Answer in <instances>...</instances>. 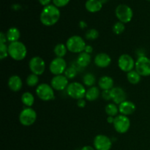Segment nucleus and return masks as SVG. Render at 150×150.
Wrapping results in <instances>:
<instances>
[{
	"mask_svg": "<svg viewBox=\"0 0 150 150\" xmlns=\"http://www.w3.org/2000/svg\"><path fill=\"white\" fill-rule=\"evenodd\" d=\"M60 10L54 4H49L44 7L40 16L41 23L46 26L55 25L60 18Z\"/></svg>",
	"mask_w": 150,
	"mask_h": 150,
	"instance_id": "f257e3e1",
	"label": "nucleus"
},
{
	"mask_svg": "<svg viewBox=\"0 0 150 150\" xmlns=\"http://www.w3.org/2000/svg\"><path fill=\"white\" fill-rule=\"evenodd\" d=\"M9 57L16 61H21L27 55V48L26 45L20 41L10 42L8 45Z\"/></svg>",
	"mask_w": 150,
	"mask_h": 150,
	"instance_id": "f03ea898",
	"label": "nucleus"
},
{
	"mask_svg": "<svg viewBox=\"0 0 150 150\" xmlns=\"http://www.w3.org/2000/svg\"><path fill=\"white\" fill-rule=\"evenodd\" d=\"M65 45L67 50L71 53L81 54L84 51L86 44L81 37L79 35H73L67 39Z\"/></svg>",
	"mask_w": 150,
	"mask_h": 150,
	"instance_id": "7ed1b4c3",
	"label": "nucleus"
},
{
	"mask_svg": "<svg viewBox=\"0 0 150 150\" xmlns=\"http://www.w3.org/2000/svg\"><path fill=\"white\" fill-rule=\"evenodd\" d=\"M115 15L119 21L127 23L131 21L133 17V11L131 7L127 4H119L115 10Z\"/></svg>",
	"mask_w": 150,
	"mask_h": 150,
	"instance_id": "20e7f679",
	"label": "nucleus"
},
{
	"mask_svg": "<svg viewBox=\"0 0 150 150\" xmlns=\"http://www.w3.org/2000/svg\"><path fill=\"white\" fill-rule=\"evenodd\" d=\"M36 95L41 100L50 101L55 98L54 89L52 86L47 83H41L36 88Z\"/></svg>",
	"mask_w": 150,
	"mask_h": 150,
	"instance_id": "39448f33",
	"label": "nucleus"
},
{
	"mask_svg": "<svg viewBox=\"0 0 150 150\" xmlns=\"http://www.w3.org/2000/svg\"><path fill=\"white\" fill-rule=\"evenodd\" d=\"M86 92L84 86L79 82H72L67 88V95L73 99L79 100L85 98Z\"/></svg>",
	"mask_w": 150,
	"mask_h": 150,
	"instance_id": "423d86ee",
	"label": "nucleus"
},
{
	"mask_svg": "<svg viewBox=\"0 0 150 150\" xmlns=\"http://www.w3.org/2000/svg\"><path fill=\"white\" fill-rule=\"evenodd\" d=\"M37 113L31 107L25 108L19 114V122L23 126H31L36 122Z\"/></svg>",
	"mask_w": 150,
	"mask_h": 150,
	"instance_id": "0eeeda50",
	"label": "nucleus"
},
{
	"mask_svg": "<svg viewBox=\"0 0 150 150\" xmlns=\"http://www.w3.org/2000/svg\"><path fill=\"white\" fill-rule=\"evenodd\" d=\"M116 131L121 134L127 133L130 127V120L127 116L117 115L114 117V122L113 123Z\"/></svg>",
	"mask_w": 150,
	"mask_h": 150,
	"instance_id": "6e6552de",
	"label": "nucleus"
},
{
	"mask_svg": "<svg viewBox=\"0 0 150 150\" xmlns=\"http://www.w3.org/2000/svg\"><path fill=\"white\" fill-rule=\"evenodd\" d=\"M29 67L31 72L37 76H41L45 70V62L40 57H33L29 62Z\"/></svg>",
	"mask_w": 150,
	"mask_h": 150,
	"instance_id": "1a4fd4ad",
	"label": "nucleus"
},
{
	"mask_svg": "<svg viewBox=\"0 0 150 150\" xmlns=\"http://www.w3.org/2000/svg\"><path fill=\"white\" fill-rule=\"evenodd\" d=\"M135 69L141 76L147 77L150 76V59L147 57H140L136 61Z\"/></svg>",
	"mask_w": 150,
	"mask_h": 150,
	"instance_id": "9d476101",
	"label": "nucleus"
},
{
	"mask_svg": "<svg viewBox=\"0 0 150 150\" xmlns=\"http://www.w3.org/2000/svg\"><path fill=\"white\" fill-rule=\"evenodd\" d=\"M67 62L64 58L56 57L49 64V70L54 76L63 75L67 69Z\"/></svg>",
	"mask_w": 150,
	"mask_h": 150,
	"instance_id": "9b49d317",
	"label": "nucleus"
},
{
	"mask_svg": "<svg viewBox=\"0 0 150 150\" xmlns=\"http://www.w3.org/2000/svg\"><path fill=\"white\" fill-rule=\"evenodd\" d=\"M136 62L129 54H122L118 59V67L120 70L125 73H129L134 69Z\"/></svg>",
	"mask_w": 150,
	"mask_h": 150,
	"instance_id": "f8f14e48",
	"label": "nucleus"
},
{
	"mask_svg": "<svg viewBox=\"0 0 150 150\" xmlns=\"http://www.w3.org/2000/svg\"><path fill=\"white\" fill-rule=\"evenodd\" d=\"M93 144L96 150H110L112 147V142L111 139L103 134L95 136Z\"/></svg>",
	"mask_w": 150,
	"mask_h": 150,
	"instance_id": "ddd939ff",
	"label": "nucleus"
},
{
	"mask_svg": "<svg viewBox=\"0 0 150 150\" xmlns=\"http://www.w3.org/2000/svg\"><path fill=\"white\" fill-rule=\"evenodd\" d=\"M69 79L64 75L54 76L51 81V86L54 90L62 91L67 89L69 85Z\"/></svg>",
	"mask_w": 150,
	"mask_h": 150,
	"instance_id": "4468645a",
	"label": "nucleus"
},
{
	"mask_svg": "<svg viewBox=\"0 0 150 150\" xmlns=\"http://www.w3.org/2000/svg\"><path fill=\"white\" fill-rule=\"evenodd\" d=\"M111 100L114 103L120 105L126 100L127 95L126 92L121 87H114L111 89Z\"/></svg>",
	"mask_w": 150,
	"mask_h": 150,
	"instance_id": "2eb2a0df",
	"label": "nucleus"
},
{
	"mask_svg": "<svg viewBox=\"0 0 150 150\" xmlns=\"http://www.w3.org/2000/svg\"><path fill=\"white\" fill-rule=\"evenodd\" d=\"M94 62L97 67H100V68H105L111 64V58L108 54L105 53H100L95 56Z\"/></svg>",
	"mask_w": 150,
	"mask_h": 150,
	"instance_id": "dca6fc26",
	"label": "nucleus"
},
{
	"mask_svg": "<svg viewBox=\"0 0 150 150\" xmlns=\"http://www.w3.org/2000/svg\"><path fill=\"white\" fill-rule=\"evenodd\" d=\"M119 111H120V114L127 117L135 112L136 105L131 101L125 100L119 105Z\"/></svg>",
	"mask_w": 150,
	"mask_h": 150,
	"instance_id": "f3484780",
	"label": "nucleus"
},
{
	"mask_svg": "<svg viewBox=\"0 0 150 150\" xmlns=\"http://www.w3.org/2000/svg\"><path fill=\"white\" fill-rule=\"evenodd\" d=\"M7 84H8L9 88L11 91L18 92L21 89L22 86H23V82H22L20 76H17V75H13L9 78Z\"/></svg>",
	"mask_w": 150,
	"mask_h": 150,
	"instance_id": "a211bd4d",
	"label": "nucleus"
},
{
	"mask_svg": "<svg viewBox=\"0 0 150 150\" xmlns=\"http://www.w3.org/2000/svg\"><path fill=\"white\" fill-rule=\"evenodd\" d=\"M114 79L108 76H103L100 78L98 81V85L100 89L103 90H111L114 88Z\"/></svg>",
	"mask_w": 150,
	"mask_h": 150,
	"instance_id": "6ab92c4d",
	"label": "nucleus"
},
{
	"mask_svg": "<svg viewBox=\"0 0 150 150\" xmlns=\"http://www.w3.org/2000/svg\"><path fill=\"white\" fill-rule=\"evenodd\" d=\"M103 4L100 0H87L85 3V7L89 13H95L100 11Z\"/></svg>",
	"mask_w": 150,
	"mask_h": 150,
	"instance_id": "aec40b11",
	"label": "nucleus"
},
{
	"mask_svg": "<svg viewBox=\"0 0 150 150\" xmlns=\"http://www.w3.org/2000/svg\"><path fill=\"white\" fill-rule=\"evenodd\" d=\"M91 61H92V57H91L90 54L83 51L78 56L77 59H76V64L81 68H84L89 65Z\"/></svg>",
	"mask_w": 150,
	"mask_h": 150,
	"instance_id": "412c9836",
	"label": "nucleus"
},
{
	"mask_svg": "<svg viewBox=\"0 0 150 150\" xmlns=\"http://www.w3.org/2000/svg\"><path fill=\"white\" fill-rule=\"evenodd\" d=\"M100 91L99 88L93 86L89 87L86 90V95H85V98L88 101L92 102V101H95L96 100H98V98L100 97Z\"/></svg>",
	"mask_w": 150,
	"mask_h": 150,
	"instance_id": "4be33fe9",
	"label": "nucleus"
},
{
	"mask_svg": "<svg viewBox=\"0 0 150 150\" xmlns=\"http://www.w3.org/2000/svg\"><path fill=\"white\" fill-rule=\"evenodd\" d=\"M6 36H7V41H9L10 42H16V41H18L21 37L20 31L16 27H10L7 31Z\"/></svg>",
	"mask_w": 150,
	"mask_h": 150,
	"instance_id": "5701e85b",
	"label": "nucleus"
},
{
	"mask_svg": "<svg viewBox=\"0 0 150 150\" xmlns=\"http://www.w3.org/2000/svg\"><path fill=\"white\" fill-rule=\"evenodd\" d=\"M21 102L27 107H32L35 103V97L31 92H26L21 95Z\"/></svg>",
	"mask_w": 150,
	"mask_h": 150,
	"instance_id": "b1692460",
	"label": "nucleus"
},
{
	"mask_svg": "<svg viewBox=\"0 0 150 150\" xmlns=\"http://www.w3.org/2000/svg\"><path fill=\"white\" fill-rule=\"evenodd\" d=\"M127 81L132 84H137L141 81L142 76L136 70H133L127 73Z\"/></svg>",
	"mask_w": 150,
	"mask_h": 150,
	"instance_id": "393cba45",
	"label": "nucleus"
},
{
	"mask_svg": "<svg viewBox=\"0 0 150 150\" xmlns=\"http://www.w3.org/2000/svg\"><path fill=\"white\" fill-rule=\"evenodd\" d=\"M67 51L68 50H67V46L63 43L57 44L54 48V54L57 56V57H61V58H63L67 54Z\"/></svg>",
	"mask_w": 150,
	"mask_h": 150,
	"instance_id": "a878e982",
	"label": "nucleus"
},
{
	"mask_svg": "<svg viewBox=\"0 0 150 150\" xmlns=\"http://www.w3.org/2000/svg\"><path fill=\"white\" fill-rule=\"evenodd\" d=\"M105 111L107 114V115L109 117H117L118 113L120 112L119 111V106H117V104L115 103H108L105 106Z\"/></svg>",
	"mask_w": 150,
	"mask_h": 150,
	"instance_id": "bb28decb",
	"label": "nucleus"
},
{
	"mask_svg": "<svg viewBox=\"0 0 150 150\" xmlns=\"http://www.w3.org/2000/svg\"><path fill=\"white\" fill-rule=\"evenodd\" d=\"M96 81V78L95 75L91 73H88L85 74L83 77V83L86 86H93Z\"/></svg>",
	"mask_w": 150,
	"mask_h": 150,
	"instance_id": "cd10ccee",
	"label": "nucleus"
},
{
	"mask_svg": "<svg viewBox=\"0 0 150 150\" xmlns=\"http://www.w3.org/2000/svg\"><path fill=\"white\" fill-rule=\"evenodd\" d=\"M26 84L30 87H34V86H37L39 82V77L37 75L32 73V74L29 75L26 78Z\"/></svg>",
	"mask_w": 150,
	"mask_h": 150,
	"instance_id": "c85d7f7f",
	"label": "nucleus"
},
{
	"mask_svg": "<svg viewBox=\"0 0 150 150\" xmlns=\"http://www.w3.org/2000/svg\"><path fill=\"white\" fill-rule=\"evenodd\" d=\"M125 29V23H122L120 21L116 22L114 24L112 28L113 32H114L115 35H120L121 34H122L124 32Z\"/></svg>",
	"mask_w": 150,
	"mask_h": 150,
	"instance_id": "c756f323",
	"label": "nucleus"
},
{
	"mask_svg": "<svg viewBox=\"0 0 150 150\" xmlns=\"http://www.w3.org/2000/svg\"><path fill=\"white\" fill-rule=\"evenodd\" d=\"M85 37L89 40H94L98 39L99 37V32L95 29H90L86 32Z\"/></svg>",
	"mask_w": 150,
	"mask_h": 150,
	"instance_id": "7c9ffc66",
	"label": "nucleus"
},
{
	"mask_svg": "<svg viewBox=\"0 0 150 150\" xmlns=\"http://www.w3.org/2000/svg\"><path fill=\"white\" fill-rule=\"evenodd\" d=\"M77 73L78 70L73 66H71V67H69L66 69L65 72H64V76L68 79H73L76 77Z\"/></svg>",
	"mask_w": 150,
	"mask_h": 150,
	"instance_id": "2f4dec72",
	"label": "nucleus"
},
{
	"mask_svg": "<svg viewBox=\"0 0 150 150\" xmlns=\"http://www.w3.org/2000/svg\"><path fill=\"white\" fill-rule=\"evenodd\" d=\"M8 56V46L4 43H0V59L3 60Z\"/></svg>",
	"mask_w": 150,
	"mask_h": 150,
	"instance_id": "473e14b6",
	"label": "nucleus"
},
{
	"mask_svg": "<svg viewBox=\"0 0 150 150\" xmlns=\"http://www.w3.org/2000/svg\"><path fill=\"white\" fill-rule=\"evenodd\" d=\"M52 1L54 5L59 8V7H63L68 4L70 0H52Z\"/></svg>",
	"mask_w": 150,
	"mask_h": 150,
	"instance_id": "72a5a7b5",
	"label": "nucleus"
},
{
	"mask_svg": "<svg viewBox=\"0 0 150 150\" xmlns=\"http://www.w3.org/2000/svg\"><path fill=\"white\" fill-rule=\"evenodd\" d=\"M111 90H103L102 92V93H101V95H102V98H103L105 100L108 101V100H111Z\"/></svg>",
	"mask_w": 150,
	"mask_h": 150,
	"instance_id": "f704fd0d",
	"label": "nucleus"
},
{
	"mask_svg": "<svg viewBox=\"0 0 150 150\" xmlns=\"http://www.w3.org/2000/svg\"><path fill=\"white\" fill-rule=\"evenodd\" d=\"M77 105L79 107V108H84V107L86 106V100H85L83 98L78 100Z\"/></svg>",
	"mask_w": 150,
	"mask_h": 150,
	"instance_id": "c9c22d12",
	"label": "nucleus"
},
{
	"mask_svg": "<svg viewBox=\"0 0 150 150\" xmlns=\"http://www.w3.org/2000/svg\"><path fill=\"white\" fill-rule=\"evenodd\" d=\"M7 41V36H6V34L3 33V32H1V33H0V43L6 44Z\"/></svg>",
	"mask_w": 150,
	"mask_h": 150,
	"instance_id": "e433bc0d",
	"label": "nucleus"
},
{
	"mask_svg": "<svg viewBox=\"0 0 150 150\" xmlns=\"http://www.w3.org/2000/svg\"><path fill=\"white\" fill-rule=\"evenodd\" d=\"M51 1H52V0H38V1L40 2V4L41 5L44 6V7L49 5L50 2H51Z\"/></svg>",
	"mask_w": 150,
	"mask_h": 150,
	"instance_id": "4c0bfd02",
	"label": "nucleus"
},
{
	"mask_svg": "<svg viewBox=\"0 0 150 150\" xmlns=\"http://www.w3.org/2000/svg\"><path fill=\"white\" fill-rule=\"evenodd\" d=\"M92 51H93V48H92V45H86V48H85V49H84V52L91 54L92 53Z\"/></svg>",
	"mask_w": 150,
	"mask_h": 150,
	"instance_id": "58836bf2",
	"label": "nucleus"
},
{
	"mask_svg": "<svg viewBox=\"0 0 150 150\" xmlns=\"http://www.w3.org/2000/svg\"><path fill=\"white\" fill-rule=\"evenodd\" d=\"M79 26H80L81 29H84V28H86V26H87V24H86V23L85 21H80V23H79Z\"/></svg>",
	"mask_w": 150,
	"mask_h": 150,
	"instance_id": "ea45409f",
	"label": "nucleus"
},
{
	"mask_svg": "<svg viewBox=\"0 0 150 150\" xmlns=\"http://www.w3.org/2000/svg\"><path fill=\"white\" fill-rule=\"evenodd\" d=\"M107 122H108V123H109V124H113L114 122V117H109V116H108V117H107Z\"/></svg>",
	"mask_w": 150,
	"mask_h": 150,
	"instance_id": "a19ab883",
	"label": "nucleus"
},
{
	"mask_svg": "<svg viewBox=\"0 0 150 150\" xmlns=\"http://www.w3.org/2000/svg\"><path fill=\"white\" fill-rule=\"evenodd\" d=\"M81 150H96L95 149V147H92L91 146H84L83 147H82V149Z\"/></svg>",
	"mask_w": 150,
	"mask_h": 150,
	"instance_id": "79ce46f5",
	"label": "nucleus"
},
{
	"mask_svg": "<svg viewBox=\"0 0 150 150\" xmlns=\"http://www.w3.org/2000/svg\"><path fill=\"white\" fill-rule=\"evenodd\" d=\"M100 1L103 4H106V3L108 1V0H100Z\"/></svg>",
	"mask_w": 150,
	"mask_h": 150,
	"instance_id": "37998d69",
	"label": "nucleus"
},
{
	"mask_svg": "<svg viewBox=\"0 0 150 150\" xmlns=\"http://www.w3.org/2000/svg\"><path fill=\"white\" fill-rule=\"evenodd\" d=\"M148 1H150V0H148Z\"/></svg>",
	"mask_w": 150,
	"mask_h": 150,
	"instance_id": "c03bdc74",
	"label": "nucleus"
}]
</instances>
